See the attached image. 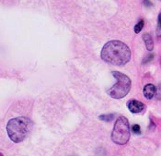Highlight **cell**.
Masks as SVG:
<instances>
[{"instance_id": "3957f363", "label": "cell", "mask_w": 161, "mask_h": 156, "mask_svg": "<svg viewBox=\"0 0 161 156\" xmlns=\"http://www.w3.org/2000/svg\"><path fill=\"white\" fill-rule=\"evenodd\" d=\"M112 76L116 79L117 82L109 90L108 94L114 99H122L126 96L131 90V80L128 76L119 71H113Z\"/></svg>"}, {"instance_id": "6da1fadb", "label": "cell", "mask_w": 161, "mask_h": 156, "mask_svg": "<svg viewBox=\"0 0 161 156\" xmlns=\"http://www.w3.org/2000/svg\"><path fill=\"white\" fill-rule=\"evenodd\" d=\"M101 58L112 65L124 66L131 58V51L128 46L121 41H110L101 50Z\"/></svg>"}, {"instance_id": "ba28073f", "label": "cell", "mask_w": 161, "mask_h": 156, "mask_svg": "<svg viewBox=\"0 0 161 156\" xmlns=\"http://www.w3.org/2000/svg\"><path fill=\"white\" fill-rule=\"evenodd\" d=\"M144 24H145V22H144L143 20L139 21L138 23L134 26V32H135V33H139L140 31H142V29H143V27H144Z\"/></svg>"}, {"instance_id": "30bf717a", "label": "cell", "mask_w": 161, "mask_h": 156, "mask_svg": "<svg viewBox=\"0 0 161 156\" xmlns=\"http://www.w3.org/2000/svg\"><path fill=\"white\" fill-rule=\"evenodd\" d=\"M157 34L158 36H161V12L158 18V28H157Z\"/></svg>"}, {"instance_id": "277c9868", "label": "cell", "mask_w": 161, "mask_h": 156, "mask_svg": "<svg viewBox=\"0 0 161 156\" xmlns=\"http://www.w3.org/2000/svg\"><path fill=\"white\" fill-rule=\"evenodd\" d=\"M130 139V127L126 117H120L111 132V140L118 145H124Z\"/></svg>"}, {"instance_id": "52a82bcc", "label": "cell", "mask_w": 161, "mask_h": 156, "mask_svg": "<svg viewBox=\"0 0 161 156\" xmlns=\"http://www.w3.org/2000/svg\"><path fill=\"white\" fill-rule=\"evenodd\" d=\"M143 39H144V41H145L146 49H147L148 51H152L153 48H154V42H153L152 37L150 36V34L145 33V34L143 35Z\"/></svg>"}, {"instance_id": "7a4b0ae2", "label": "cell", "mask_w": 161, "mask_h": 156, "mask_svg": "<svg viewBox=\"0 0 161 156\" xmlns=\"http://www.w3.org/2000/svg\"><path fill=\"white\" fill-rule=\"evenodd\" d=\"M32 127V122L27 117H16L8 121L7 125V131L10 140L19 143L25 140Z\"/></svg>"}, {"instance_id": "5b68a950", "label": "cell", "mask_w": 161, "mask_h": 156, "mask_svg": "<svg viewBox=\"0 0 161 156\" xmlns=\"http://www.w3.org/2000/svg\"><path fill=\"white\" fill-rule=\"evenodd\" d=\"M127 106H128L130 112H132L133 114L141 113L145 109V104L139 101H136V100H130L127 103Z\"/></svg>"}, {"instance_id": "9c48e42d", "label": "cell", "mask_w": 161, "mask_h": 156, "mask_svg": "<svg viewBox=\"0 0 161 156\" xmlns=\"http://www.w3.org/2000/svg\"><path fill=\"white\" fill-rule=\"evenodd\" d=\"M113 117H114L113 115H102V116L99 117V119L100 120H104L106 122H110V121H111L113 119Z\"/></svg>"}, {"instance_id": "8fae6325", "label": "cell", "mask_w": 161, "mask_h": 156, "mask_svg": "<svg viewBox=\"0 0 161 156\" xmlns=\"http://www.w3.org/2000/svg\"><path fill=\"white\" fill-rule=\"evenodd\" d=\"M156 98L158 99V100H161V83L159 84V86H158V88L156 89Z\"/></svg>"}, {"instance_id": "7c38bea8", "label": "cell", "mask_w": 161, "mask_h": 156, "mask_svg": "<svg viewBox=\"0 0 161 156\" xmlns=\"http://www.w3.org/2000/svg\"><path fill=\"white\" fill-rule=\"evenodd\" d=\"M132 130H133V132L135 133V134H140V133H141V128H140V126L139 125L133 126Z\"/></svg>"}, {"instance_id": "8992f818", "label": "cell", "mask_w": 161, "mask_h": 156, "mask_svg": "<svg viewBox=\"0 0 161 156\" xmlns=\"http://www.w3.org/2000/svg\"><path fill=\"white\" fill-rule=\"evenodd\" d=\"M143 93H144V96L146 99L151 100L156 94V87L153 84H146L144 88Z\"/></svg>"}]
</instances>
